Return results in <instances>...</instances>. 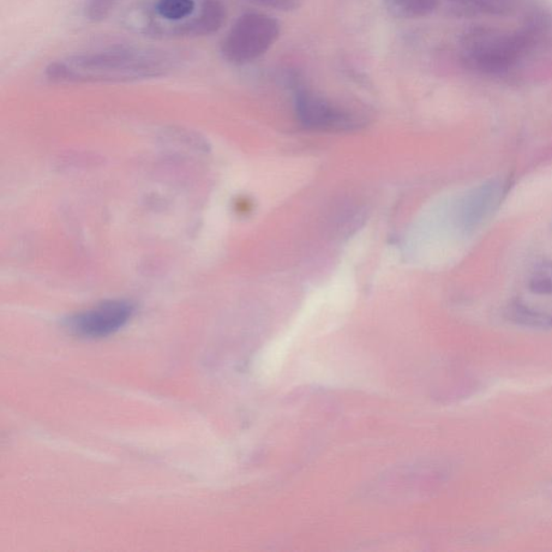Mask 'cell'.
Listing matches in <instances>:
<instances>
[{
  "label": "cell",
  "instance_id": "cell-8",
  "mask_svg": "<svg viewBox=\"0 0 552 552\" xmlns=\"http://www.w3.org/2000/svg\"><path fill=\"white\" fill-rule=\"evenodd\" d=\"M454 16L472 17L479 15L505 17L514 15L515 0H447Z\"/></svg>",
  "mask_w": 552,
  "mask_h": 552
},
{
  "label": "cell",
  "instance_id": "cell-12",
  "mask_svg": "<svg viewBox=\"0 0 552 552\" xmlns=\"http://www.w3.org/2000/svg\"><path fill=\"white\" fill-rule=\"evenodd\" d=\"M265 7L281 11H291L297 8V0H251Z\"/></svg>",
  "mask_w": 552,
  "mask_h": 552
},
{
  "label": "cell",
  "instance_id": "cell-6",
  "mask_svg": "<svg viewBox=\"0 0 552 552\" xmlns=\"http://www.w3.org/2000/svg\"><path fill=\"white\" fill-rule=\"evenodd\" d=\"M506 184L499 178L477 186L465 196L461 204L460 221L464 230H476L500 206L506 194Z\"/></svg>",
  "mask_w": 552,
  "mask_h": 552
},
{
  "label": "cell",
  "instance_id": "cell-7",
  "mask_svg": "<svg viewBox=\"0 0 552 552\" xmlns=\"http://www.w3.org/2000/svg\"><path fill=\"white\" fill-rule=\"evenodd\" d=\"M296 106L300 118L310 124L344 125L351 122L349 113L309 90H299Z\"/></svg>",
  "mask_w": 552,
  "mask_h": 552
},
{
  "label": "cell",
  "instance_id": "cell-5",
  "mask_svg": "<svg viewBox=\"0 0 552 552\" xmlns=\"http://www.w3.org/2000/svg\"><path fill=\"white\" fill-rule=\"evenodd\" d=\"M133 314V304L124 300H111L70 317L69 326L80 337L103 338L127 325Z\"/></svg>",
  "mask_w": 552,
  "mask_h": 552
},
{
  "label": "cell",
  "instance_id": "cell-4",
  "mask_svg": "<svg viewBox=\"0 0 552 552\" xmlns=\"http://www.w3.org/2000/svg\"><path fill=\"white\" fill-rule=\"evenodd\" d=\"M280 32V24L272 16L249 12L234 22L221 43V54L232 64L254 62L276 43Z\"/></svg>",
  "mask_w": 552,
  "mask_h": 552
},
{
  "label": "cell",
  "instance_id": "cell-2",
  "mask_svg": "<svg viewBox=\"0 0 552 552\" xmlns=\"http://www.w3.org/2000/svg\"><path fill=\"white\" fill-rule=\"evenodd\" d=\"M225 21L221 0H141L124 17L131 31L161 39L212 35Z\"/></svg>",
  "mask_w": 552,
  "mask_h": 552
},
{
  "label": "cell",
  "instance_id": "cell-3",
  "mask_svg": "<svg viewBox=\"0 0 552 552\" xmlns=\"http://www.w3.org/2000/svg\"><path fill=\"white\" fill-rule=\"evenodd\" d=\"M534 46L522 29L507 32L492 27H473L462 35V62L476 73H507Z\"/></svg>",
  "mask_w": 552,
  "mask_h": 552
},
{
  "label": "cell",
  "instance_id": "cell-11",
  "mask_svg": "<svg viewBox=\"0 0 552 552\" xmlns=\"http://www.w3.org/2000/svg\"><path fill=\"white\" fill-rule=\"evenodd\" d=\"M118 3L119 0H88L86 15L92 21L103 20Z\"/></svg>",
  "mask_w": 552,
  "mask_h": 552
},
{
  "label": "cell",
  "instance_id": "cell-9",
  "mask_svg": "<svg viewBox=\"0 0 552 552\" xmlns=\"http://www.w3.org/2000/svg\"><path fill=\"white\" fill-rule=\"evenodd\" d=\"M393 14L407 19L429 16L440 7L441 0H387Z\"/></svg>",
  "mask_w": 552,
  "mask_h": 552
},
{
  "label": "cell",
  "instance_id": "cell-1",
  "mask_svg": "<svg viewBox=\"0 0 552 552\" xmlns=\"http://www.w3.org/2000/svg\"><path fill=\"white\" fill-rule=\"evenodd\" d=\"M174 54L150 48L112 47L59 59L47 69L57 82H131L165 76L176 68Z\"/></svg>",
  "mask_w": 552,
  "mask_h": 552
},
{
  "label": "cell",
  "instance_id": "cell-10",
  "mask_svg": "<svg viewBox=\"0 0 552 552\" xmlns=\"http://www.w3.org/2000/svg\"><path fill=\"white\" fill-rule=\"evenodd\" d=\"M529 291L537 296L552 295V260H544L534 266L529 283Z\"/></svg>",
  "mask_w": 552,
  "mask_h": 552
}]
</instances>
